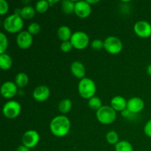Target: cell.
Wrapping results in <instances>:
<instances>
[{
	"mask_svg": "<svg viewBox=\"0 0 151 151\" xmlns=\"http://www.w3.org/2000/svg\"><path fill=\"white\" fill-rule=\"evenodd\" d=\"M147 72L150 76H151V63L149 64L147 67Z\"/></svg>",
	"mask_w": 151,
	"mask_h": 151,
	"instance_id": "cell-36",
	"label": "cell"
},
{
	"mask_svg": "<svg viewBox=\"0 0 151 151\" xmlns=\"http://www.w3.org/2000/svg\"><path fill=\"white\" fill-rule=\"evenodd\" d=\"M144 133L147 137L151 138V119L146 122L144 127Z\"/></svg>",
	"mask_w": 151,
	"mask_h": 151,
	"instance_id": "cell-32",
	"label": "cell"
},
{
	"mask_svg": "<svg viewBox=\"0 0 151 151\" xmlns=\"http://www.w3.org/2000/svg\"><path fill=\"white\" fill-rule=\"evenodd\" d=\"M71 128V122L65 115H58L53 118L50 124L52 134L57 137H63L69 134Z\"/></svg>",
	"mask_w": 151,
	"mask_h": 151,
	"instance_id": "cell-1",
	"label": "cell"
},
{
	"mask_svg": "<svg viewBox=\"0 0 151 151\" xmlns=\"http://www.w3.org/2000/svg\"><path fill=\"white\" fill-rule=\"evenodd\" d=\"M76 1L71 0H63L61 2L62 10L66 14H72L75 13V7Z\"/></svg>",
	"mask_w": 151,
	"mask_h": 151,
	"instance_id": "cell-22",
	"label": "cell"
},
{
	"mask_svg": "<svg viewBox=\"0 0 151 151\" xmlns=\"http://www.w3.org/2000/svg\"><path fill=\"white\" fill-rule=\"evenodd\" d=\"M91 47L93 50H100L104 48V41L100 39H94L91 41Z\"/></svg>",
	"mask_w": 151,
	"mask_h": 151,
	"instance_id": "cell-29",
	"label": "cell"
},
{
	"mask_svg": "<svg viewBox=\"0 0 151 151\" xmlns=\"http://www.w3.org/2000/svg\"><path fill=\"white\" fill-rule=\"evenodd\" d=\"M22 145L28 148H33L40 141L39 134L35 130H28L22 136Z\"/></svg>",
	"mask_w": 151,
	"mask_h": 151,
	"instance_id": "cell-8",
	"label": "cell"
},
{
	"mask_svg": "<svg viewBox=\"0 0 151 151\" xmlns=\"http://www.w3.org/2000/svg\"><path fill=\"white\" fill-rule=\"evenodd\" d=\"M106 140L110 145H116L119 142V135L117 132L115 131H110L106 134Z\"/></svg>",
	"mask_w": 151,
	"mask_h": 151,
	"instance_id": "cell-26",
	"label": "cell"
},
{
	"mask_svg": "<svg viewBox=\"0 0 151 151\" xmlns=\"http://www.w3.org/2000/svg\"><path fill=\"white\" fill-rule=\"evenodd\" d=\"M29 83V77L24 72L17 74L15 78V83L19 88H24Z\"/></svg>",
	"mask_w": 151,
	"mask_h": 151,
	"instance_id": "cell-19",
	"label": "cell"
},
{
	"mask_svg": "<svg viewBox=\"0 0 151 151\" xmlns=\"http://www.w3.org/2000/svg\"><path fill=\"white\" fill-rule=\"evenodd\" d=\"M134 31L140 38H149L151 36V24L147 21H138L134 24Z\"/></svg>",
	"mask_w": 151,
	"mask_h": 151,
	"instance_id": "cell-9",
	"label": "cell"
},
{
	"mask_svg": "<svg viewBox=\"0 0 151 151\" xmlns=\"http://www.w3.org/2000/svg\"><path fill=\"white\" fill-rule=\"evenodd\" d=\"M50 96V88L45 85L38 86L32 91V97L34 100L38 102H41V103L47 100Z\"/></svg>",
	"mask_w": 151,
	"mask_h": 151,
	"instance_id": "cell-14",
	"label": "cell"
},
{
	"mask_svg": "<svg viewBox=\"0 0 151 151\" xmlns=\"http://www.w3.org/2000/svg\"><path fill=\"white\" fill-rule=\"evenodd\" d=\"M88 105L90 109L95 111H98L103 106L101 99L97 96H94L91 98H90L88 101Z\"/></svg>",
	"mask_w": 151,
	"mask_h": 151,
	"instance_id": "cell-24",
	"label": "cell"
},
{
	"mask_svg": "<svg viewBox=\"0 0 151 151\" xmlns=\"http://www.w3.org/2000/svg\"><path fill=\"white\" fill-rule=\"evenodd\" d=\"M18 93V86L15 82L6 81L1 86V94L3 97L10 99L15 97Z\"/></svg>",
	"mask_w": 151,
	"mask_h": 151,
	"instance_id": "cell-12",
	"label": "cell"
},
{
	"mask_svg": "<svg viewBox=\"0 0 151 151\" xmlns=\"http://www.w3.org/2000/svg\"><path fill=\"white\" fill-rule=\"evenodd\" d=\"M22 106L20 103L16 100H10L4 105L2 108V113L6 118L10 119H15L21 113Z\"/></svg>",
	"mask_w": 151,
	"mask_h": 151,
	"instance_id": "cell-7",
	"label": "cell"
},
{
	"mask_svg": "<svg viewBox=\"0 0 151 151\" xmlns=\"http://www.w3.org/2000/svg\"><path fill=\"white\" fill-rule=\"evenodd\" d=\"M3 27L4 29L10 33H19L23 29L24 19L19 15L13 13L4 19Z\"/></svg>",
	"mask_w": 151,
	"mask_h": 151,
	"instance_id": "cell-2",
	"label": "cell"
},
{
	"mask_svg": "<svg viewBox=\"0 0 151 151\" xmlns=\"http://www.w3.org/2000/svg\"><path fill=\"white\" fill-rule=\"evenodd\" d=\"M73 48L74 47L70 41H63V42H62L61 44H60V50H61V51L63 52H70Z\"/></svg>",
	"mask_w": 151,
	"mask_h": 151,
	"instance_id": "cell-30",
	"label": "cell"
},
{
	"mask_svg": "<svg viewBox=\"0 0 151 151\" xmlns=\"http://www.w3.org/2000/svg\"><path fill=\"white\" fill-rule=\"evenodd\" d=\"M8 47V39L4 32H0V53L4 54Z\"/></svg>",
	"mask_w": 151,
	"mask_h": 151,
	"instance_id": "cell-27",
	"label": "cell"
},
{
	"mask_svg": "<svg viewBox=\"0 0 151 151\" xmlns=\"http://www.w3.org/2000/svg\"><path fill=\"white\" fill-rule=\"evenodd\" d=\"M145 108L144 100L140 97H131L127 102V109L132 114H138Z\"/></svg>",
	"mask_w": 151,
	"mask_h": 151,
	"instance_id": "cell-13",
	"label": "cell"
},
{
	"mask_svg": "<svg viewBox=\"0 0 151 151\" xmlns=\"http://www.w3.org/2000/svg\"><path fill=\"white\" fill-rule=\"evenodd\" d=\"M121 114H122V116H123V117H125V118H128L130 116H131V114H134L131 113V112H130L129 111H128V109H125V110L122 111L121 112Z\"/></svg>",
	"mask_w": 151,
	"mask_h": 151,
	"instance_id": "cell-33",
	"label": "cell"
},
{
	"mask_svg": "<svg viewBox=\"0 0 151 151\" xmlns=\"http://www.w3.org/2000/svg\"><path fill=\"white\" fill-rule=\"evenodd\" d=\"M71 72L72 75L77 78L79 79H83L85 78L86 75V68L84 66L83 63H81V61H74L71 65Z\"/></svg>",
	"mask_w": 151,
	"mask_h": 151,
	"instance_id": "cell-15",
	"label": "cell"
},
{
	"mask_svg": "<svg viewBox=\"0 0 151 151\" xmlns=\"http://www.w3.org/2000/svg\"><path fill=\"white\" fill-rule=\"evenodd\" d=\"M72 107V103L69 99L65 98L62 100L58 104V110L63 115L66 114L71 111Z\"/></svg>",
	"mask_w": 151,
	"mask_h": 151,
	"instance_id": "cell-20",
	"label": "cell"
},
{
	"mask_svg": "<svg viewBox=\"0 0 151 151\" xmlns=\"http://www.w3.org/2000/svg\"><path fill=\"white\" fill-rule=\"evenodd\" d=\"M115 151H134V147L129 142L122 140L115 145Z\"/></svg>",
	"mask_w": 151,
	"mask_h": 151,
	"instance_id": "cell-23",
	"label": "cell"
},
{
	"mask_svg": "<svg viewBox=\"0 0 151 151\" xmlns=\"http://www.w3.org/2000/svg\"><path fill=\"white\" fill-rule=\"evenodd\" d=\"M97 91V86L92 79L84 78L80 81L78 83V92L81 97L89 100L94 97Z\"/></svg>",
	"mask_w": 151,
	"mask_h": 151,
	"instance_id": "cell-3",
	"label": "cell"
},
{
	"mask_svg": "<svg viewBox=\"0 0 151 151\" xmlns=\"http://www.w3.org/2000/svg\"><path fill=\"white\" fill-rule=\"evenodd\" d=\"M91 13V5L88 4L87 1L81 0L75 2V13L81 19H86L88 17Z\"/></svg>",
	"mask_w": 151,
	"mask_h": 151,
	"instance_id": "cell-11",
	"label": "cell"
},
{
	"mask_svg": "<svg viewBox=\"0 0 151 151\" xmlns=\"http://www.w3.org/2000/svg\"><path fill=\"white\" fill-rule=\"evenodd\" d=\"M70 41L74 48L78 50H82L88 47L90 40L88 34L85 32L77 31L72 34Z\"/></svg>",
	"mask_w": 151,
	"mask_h": 151,
	"instance_id": "cell-6",
	"label": "cell"
},
{
	"mask_svg": "<svg viewBox=\"0 0 151 151\" xmlns=\"http://www.w3.org/2000/svg\"><path fill=\"white\" fill-rule=\"evenodd\" d=\"M49 1V4H50V6H52V4H54L55 3L58 2V0H55V1Z\"/></svg>",
	"mask_w": 151,
	"mask_h": 151,
	"instance_id": "cell-37",
	"label": "cell"
},
{
	"mask_svg": "<svg viewBox=\"0 0 151 151\" xmlns=\"http://www.w3.org/2000/svg\"><path fill=\"white\" fill-rule=\"evenodd\" d=\"M35 14V9L32 6L27 5L21 9L20 16L23 19H31Z\"/></svg>",
	"mask_w": 151,
	"mask_h": 151,
	"instance_id": "cell-21",
	"label": "cell"
},
{
	"mask_svg": "<svg viewBox=\"0 0 151 151\" xmlns=\"http://www.w3.org/2000/svg\"><path fill=\"white\" fill-rule=\"evenodd\" d=\"M33 42L32 35L27 30H24L19 32L16 37V44L18 47L22 50H27L32 46Z\"/></svg>",
	"mask_w": 151,
	"mask_h": 151,
	"instance_id": "cell-10",
	"label": "cell"
},
{
	"mask_svg": "<svg viewBox=\"0 0 151 151\" xmlns=\"http://www.w3.org/2000/svg\"><path fill=\"white\" fill-rule=\"evenodd\" d=\"M104 49L111 55H117L123 49V44L118 37L109 36L104 40Z\"/></svg>",
	"mask_w": 151,
	"mask_h": 151,
	"instance_id": "cell-5",
	"label": "cell"
},
{
	"mask_svg": "<svg viewBox=\"0 0 151 151\" xmlns=\"http://www.w3.org/2000/svg\"><path fill=\"white\" fill-rule=\"evenodd\" d=\"M87 1H88V4H90L91 5V4H96V3H98L99 1H98V0H86Z\"/></svg>",
	"mask_w": 151,
	"mask_h": 151,
	"instance_id": "cell-35",
	"label": "cell"
},
{
	"mask_svg": "<svg viewBox=\"0 0 151 151\" xmlns=\"http://www.w3.org/2000/svg\"><path fill=\"white\" fill-rule=\"evenodd\" d=\"M16 151H29V148H28L27 147H26L24 145H22L19 146L16 149Z\"/></svg>",
	"mask_w": 151,
	"mask_h": 151,
	"instance_id": "cell-34",
	"label": "cell"
},
{
	"mask_svg": "<svg viewBox=\"0 0 151 151\" xmlns=\"http://www.w3.org/2000/svg\"><path fill=\"white\" fill-rule=\"evenodd\" d=\"M99 122L103 125H110L116 118V111L111 106H103L96 112Z\"/></svg>",
	"mask_w": 151,
	"mask_h": 151,
	"instance_id": "cell-4",
	"label": "cell"
},
{
	"mask_svg": "<svg viewBox=\"0 0 151 151\" xmlns=\"http://www.w3.org/2000/svg\"><path fill=\"white\" fill-rule=\"evenodd\" d=\"M13 66V59L7 53L0 55V67L3 70H8Z\"/></svg>",
	"mask_w": 151,
	"mask_h": 151,
	"instance_id": "cell-18",
	"label": "cell"
},
{
	"mask_svg": "<svg viewBox=\"0 0 151 151\" xmlns=\"http://www.w3.org/2000/svg\"><path fill=\"white\" fill-rule=\"evenodd\" d=\"M49 1L47 0H40L37 1L35 4V10L39 13H44L48 10L50 7Z\"/></svg>",
	"mask_w": 151,
	"mask_h": 151,
	"instance_id": "cell-25",
	"label": "cell"
},
{
	"mask_svg": "<svg viewBox=\"0 0 151 151\" xmlns=\"http://www.w3.org/2000/svg\"><path fill=\"white\" fill-rule=\"evenodd\" d=\"M72 34L73 33L72 32L70 27H69L68 26H65V25L60 27L57 32L58 37L63 42L70 41Z\"/></svg>",
	"mask_w": 151,
	"mask_h": 151,
	"instance_id": "cell-17",
	"label": "cell"
},
{
	"mask_svg": "<svg viewBox=\"0 0 151 151\" xmlns=\"http://www.w3.org/2000/svg\"><path fill=\"white\" fill-rule=\"evenodd\" d=\"M9 10L8 2L5 0H0V15L6 14Z\"/></svg>",
	"mask_w": 151,
	"mask_h": 151,
	"instance_id": "cell-31",
	"label": "cell"
},
{
	"mask_svg": "<svg viewBox=\"0 0 151 151\" xmlns=\"http://www.w3.org/2000/svg\"><path fill=\"white\" fill-rule=\"evenodd\" d=\"M27 31L31 35H37L41 31V26L37 22H32L28 26Z\"/></svg>",
	"mask_w": 151,
	"mask_h": 151,
	"instance_id": "cell-28",
	"label": "cell"
},
{
	"mask_svg": "<svg viewBox=\"0 0 151 151\" xmlns=\"http://www.w3.org/2000/svg\"><path fill=\"white\" fill-rule=\"evenodd\" d=\"M127 102L128 100L122 96H115L111 100V106L116 111L122 112L127 109Z\"/></svg>",
	"mask_w": 151,
	"mask_h": 151,
	"instance_id": "cell-16",
	"label": "cell"
}]
</instances>
